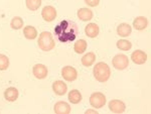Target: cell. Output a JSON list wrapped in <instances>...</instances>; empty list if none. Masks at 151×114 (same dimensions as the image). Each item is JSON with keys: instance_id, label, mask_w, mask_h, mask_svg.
<instances>
[{"instance_id": "1", "label": "cell", "mask_w": 151, "mask_h": 114, "mask_svg": "<svg viewBox=\"0 0 151 114\" xmlns=\"http://www.w3.org/2000/svg\"><path fill=\"white\" fill-rule=\"evenodd\" d=\"M55 33L60 43H70L77 38L79 28L73 20L65 19L55 27Z\"/></svg>"}, {"instance_id": "2", "label": "cell", "mask_w": 151, "mask_h": 114, "mask_svg": "<svg viewBox=\"0 0 151 114\" xmlns=\"http://www.w3.org/2000/svg\"><path fill=\"white\" fill-rule=\"evenodd\" d=\"M94 78L100 83H105L111 77V69L106 63L99 62L94 66L93 69Z\"/></svg>"}, {"instance_id": "3", "label": "cell", "mask_w": 151, "mask_h": 114, "mask_svg": "<svg viewBox=\"0 0 151 114\" xmlns=\"http://www.w3.org/2000/svg\"><path fill=\"white\" fill-rule=\"evenodd\" d=\"M38 48L43 52H50L55 47V42L50 31H42L37 40Z\"/></svg>"}, {"instance_id": "4", "label": "cell", "mask_w": 151, "mask_h": 114, "mask_svg": "<svg viewBox=\"0 0 151 114\" xmlns=\"http://www.w3.org/2000/svg\"><path fill=\"white\" fill-rule=\"evenodd\" d=\"M106 104V96L102 92H95L90 96V105L95 109H100Z\"/></svg>"}, {"instance_id": "5", "label": "cell", "mask_w": 151, "mask_h": 114, "mask_svg": "<svg viewBox=\"0 0 151 114\" xmlns=\"http://www.w3.org/2000/svg\"><path fill=\"white\" fill-rule=\"evenodd\" d=\"M112 65L116 70H119V71L125 70L129 66V58L126 55L118 54L112 60Z\"/></svg>"}, {"instance_id": "6", "label": "cell", "mask_w": 151, "mask_h": 114, "mask_svg": "<svg viewBox=\"0 0 151 114\" xmlns=\"http://www.w3.org/2000/svg\"><path fill=\"white\" fill-rule=\"evenodd\" d=\"M57 15H58L57 9L53 6L47 5L43 7L42 10H41V17L43 18L45 21H47V22H52V21H53L57 18Z\"/></svg>"}, {"instance_id": "7", "label": "cell", "mask_w": 151, "mask_h": 114, "mask_svg": "<svg viewBox=\"0 0 151 114\" xmlns=\"http://www.w3.org/2000/svg\"><path fill=\"white\" fill-rule=\"evenodd\" d=\"M62 77L67 82H74L78 78V72L74 67L65 66L62 69Z\"/></svg>"}, {"instance_id": "8", "label": "cell", "mask_w": 151, "mask_h": 114, "mask_svg": "<svg viewBox=\"0 0 151 114\" xmlns=\"http://www.w3.org/2000/svg\"><path fill=\"white\" fill-rule=\"evenodd\" d=\"M32 74L36 79H45L48 75V69L42 64H36L32 68Z\"/></svg>"}, {"instance_id": "9", "label": "cell", "mask_w": 151, "mask_h": 114, "mask_svg": "<svg viewBox=\"0 0 151 114\" xmlns=\"http://www.w3.org/2000/svg\"><path fill=\"white\" fill-rule=\"evenodd\" d=\"M109 109H110L111 112L113 113H123L126 109V105L123 101L118 100V99H114V100H111L108 104Z\"/></svg>"}, {"instance_id": "10", "label": "cell", "mask_w": 151, "mask_h": 114, "mask_svg": "<svg viewBox=\"0 0 151 114\" xmlns=\"http://www.w3.org/2000/svg\"><path fill=\"white\" fill-rule=\"evenodd\" d=\"M147 54L141 50H136L131 54V60L136 65H143L147 61Z\"/></svg>"}, {"instance_id": "11", "label": "cell", "mask_w": 151, "mask_h": 114, "mask_svg": "<svg viewBox=\"0 0 151 114\" xmlns=\"http://www.w3.org/2000/svg\"><path fill=\"white\" fill-rule=\"evenodd\" d=\"M52 91L55 95L64 96L65 94L68 92V86L65 82L58 80V81H55L52 83Z\"/></svg>"}, {"instance_id": "12", "label": "cell", "mask_w": 151, "mask_h": 114, "mask_svg": "<svg viewBox=\"0 0 151 114\" xmlns=\"http://www.w3.org/2000/svg\"><path fill=\"white\" fill-rule=\"evenodd\" d=\"M70 110L72 108H70V104L65 101H58L53 106V111L57 114H69L70 113Z\"/></svg>"}, {"instance_id": "13", "label": "cell", "mask_w": 151, "mask_h": 114, "mask_svg": "<svg viewBox=\"0 0 151 114\" xmlns=\"http://www.w3.org/2000/svg\"><path fill=\"white\" fill-rule=\"evenodd\" d=\"M100 32V27L97 23H89L88 25H86L85 27V33L88 38H95L99 35Z\"/></svg>"}, {"instance_id": "14", "label": "cell", "mask_w": 151, "mask_h": 114, "mask_svg": "<svg viewBox=\"0 0 151 114\" xmlns=\"http://www.w3.org/2000/svg\"><path fill=\"white\" fill-rule=\"evenodd\" d=\"M19 95V92L15 87H9L4 91V98L8 102H14L17 100Z\"/></svg>"}, {"instance_id": "15", "label": "cell", "mask_w": 151, "mask_h": 114, "mask_svg": "<svg viewBox=\"0 0 151 114\" xmlns=\"http://www.w3.org/2000/svg\"><path fill=\"white\" fill-rule=\"evenodd\" d=\"M77 16L82 21H90L94 16V13L89 8H80L77 12Z\"/></svg>"}, {"instance_id": "16", "label": "cell", "mask_w": 151, "mask_h": 114, "mask_svg": "<svg viewBox=\"0 0 151 114\" xmlns=\"http://www.w3.org/2000/svg\"><path fill=\"white\" fill-rule=\"evenodd\" d=\"M132 32V26L128 23H120L117 26V35L122 36V38H127Z\"/></svg>"}, {"instance_id": "17", "label": "cell", "mask_w": 151, "mask_h": 114, "mask_svg": "<svg viewBox=\"0 0 151 114\" xmlns=\"http://www.w3.org/2000/svg\"><path fill=\"white\" fill-rule=\"evenodd\" d=\"M148 26V20L145 16H138L133 20V27L136 30H143Z\"/></svg>"}, {"instance_id": "18", "label": "cell", "mask_w": 151, "mask_h": 114, "mask_svg": "<svg viewBox=\"0 0 151 114\" xmlns=\"http://www.w3.org/2000/svg\"><path fill=\"white\" fill-rule=\"evenodd\" d=\"M68 99H69V101L70 103L79 104L83 100V96H82L81 92H80L79 90H77V89H73V90H70L69 92V94H68Z\"/></svg>"}, {"instance_id": "19", "label": "cell", "mask_w": 151, "mask_h": 114, "mask_svg": "<svg viewBox=\"0 0 151 114\" xmlns=\"http://www.w3.org/2000/svg\"><path fill=\"white\" fill-rule=\"evenodd\" d=\"M23 35L26 40H35L37 38V30L35 26L32 25H26L23 30Z\"/></svg>"}, {"instance_id": "20", "label": "cell", "mask_w": 151, "mask_h": 114, "mask_svg": "<svg viewBox=\"0 0 151 114\" xmlns=\"http://www.w3.org/2000/svg\"><path fill=\"white\" fill-rule=\"evenodd\" d=\"M95 61H96V55H95L94 53L90 52L82 58L81 62L84 67H91L95 63Z\"/></svg>"}, {"instance_id": "21", "label": "cell", "mask_w": 151, "mask_h": 114, "mask_svg": "<svg viewBox=\"0 0 151 114\" xmlns=\"http://www.w3.org/2000/svg\"><path fill=\"white\" fill-rule=\"evenodd\" d=\"M88 48V43L85 40H77V42L75 43L74 45V51L77 54H84L85 52H86Z\"/></svg>"}, {"instance_id": "22", "label": "cell", "mask_w": 151, "mask_h": 114, "mask_svg": "<svg viewBox=\"0 0 151 114\" xmlns=\"http://www.w3.org/2000/svg\"><path fill=\"white\" fill-rule=\"evenodd\" d=\"M10 26L12 30H20V28H22L23 27L22 18L19 17V16H14L10 21Z\"/></svg>"}, {"instance_id": "23", "label": "cell", "mask_w": 151, "mask_h": 114, "mask_svg": "<svg viewBox=\"0 0 151 114\" xmlns=\"http://www.w3.org/2000/svg\"><path fill=\"white\" fill-rule=\"evenodd\" d=\"M25 5L29 10L35 11L40 7L41 0H25Z\"/></svg>"}, {"instance_id": "24", "label": "cell", "mask_w": 151, "mask_h": 114, "mask_svg": "<svg viewBox=\"0 0 151 114\" xmlns=\"http://www.w3.org/2000/svg\"><path fill=\"white\" fill-rule=\"evenodd\" d=\"M116 45H117V48H118L119 50L124 51V52L131 50V48H132V43H131V42H129V40H119L118 42H117Z\"/></svg>"}, {"instance_id": "25", "label": "cell", "mask_w": 151, "mask_h": 114, "mask_svg": "<svg viewBox=\"0 0 151 114\" xmlns=\"http://www.w3.org/2000/svg\"><path fill=\"white\" fill-rule=\"evenodd\" d=\"M9 67V59L5 55L0 54V71H5Z\"/></svg>"}, {"instance_id": "26", "label": "cell", "mask_w": 151, "mask_h": 114, "mask_svg": "<svg viewBox=\"0 0 151 114\" xmlns=\"http://www.w3.org/2000/svg\"><path fill=\"white\" fill-rule=\"evenodd\" d=\"M85 3L90 7H96L99 5L100 0H84Z\"/></svg>"}, {"instance_id": "27", "label": "cell", "mask_w": 151, "mask_h": 114, "mask_svg": "<svg viewBox=\"0 0 151 114\" xmlns=\"http://www.w3.org/2000/svg\"><path fill=\"white\" fill-rule=\"evenodd\" d=\"M85 113L86 114H98V111H97V109H88Z\"/></svg>"}]
</instances>
